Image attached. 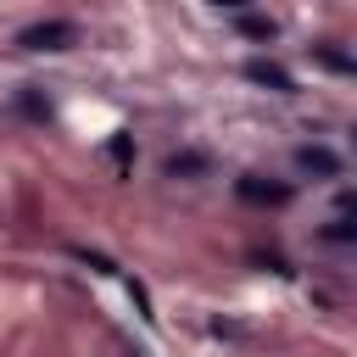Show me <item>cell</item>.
I'll list each match as a JSON object with an SVG mask.
<instances>
[{"label": "cell", "instance_id": "cell-1", "mask_svg": "<svg viewBox=\"0 0 357 357\" xmlns=\"http://www.w3.org/2000/svg\"><path fill=\"white\" fill-rule=\"evenodd\" d=\"M17 45L22 50H67V45H78V28L73 22H33L17 33Z\"/></svg>", "mask_w": 357, "mask_h": 357}, {"label": "cell", "instance_id": "cell-2", "mask_svg": "<svg viewBox=\"0 0 357 357\" xmlns=\"http://www.w3.org/2000/svg\"><path fill=\"white\" fill-rule=\"evenodd\" d=\"M234 190H240V201H257V206H284L290 201V184H273V178H257V173H245Z\"/></svg>", "mask_w": 357, "mask_h": 357}, {"label": "cell", "instance_id": "cell-3", "mask_svg": "<svg viewBox=\"0 0 357 357\" xmlns=\"http://www.w3.org/2000/svg\"><path fill=\"white\" fill-rule=\"evenodd\" d=\"M245 78H251V84H268V89H279V95H290V89H296V78H290L279 61H268V56L245 61Z\"/></svg>", "mask_w": 357, "mask_h": 357}, {"label": "cell", "instance_id": "cell-4", "mask_svg": "<svg viewBox=\"0 0 357 357\" xmlns=\"http://www.w3.org/2000/svg\"><path fill=\"white\" fill-rule=\"evenodd\" d=\"M296 162H301L307 173H324V178H335V173H340V156H335V151H324V145H301V151H296Z\"/></svg>", "mask_w": 357, "mask_h": 357}, {"label": "cell", "instance_id": "cell-5", "mask_svg": "<svg viewBox=\"0 0 357 357\" xmlns=\"http://www.w3.org/2000/svg\"><path fill=\"white\" fill-rule=\"evenodd\" d=\"M206 167V156H195V151H184V156H167V178H184V173H201Z\"/></svg>", "mask_w": 357, "mask_h": 357}, {"label": "cell", "instance_id": "cell-6", "mask_svg": "<svg viewBox=\"0 0 357 357\" xmlns=\"http://www.w3.org/2000/svg\"><path fill=\"white\" fill-rule=\"evenodd\" d=\"M106 151H112L117 173H128V162H134V139H128V134H112V145H106Z\"/></svg>", "mask_w": 357, "mask_h": 357}, {"label": "cell", "instance_id": "cell-7", "mask_svg": "<svg viewBox=\"0 0 357 357\" xmlns=\"http://www.w3.org/2000/svg\"><path fill=\"white\" fill-rule=\"evenodd\" d=\"M73 257H78V262H89L95 273H112V257H100V251H89V245H73Z\"/></svg>", "mask_w": 357, "mask_h": 357}, {"label": "cell", "instance_id": "cell-8", "mask_svg": "<svg viewBox=\"0 0 357 357\" xmlns=\"http://www.w3.org/2000/svg\"><path fill=\"white\" fill-rule=\"evenodd\" d=\"M240 28H245L251 39H273V22H268V17H240Z\"/></svg>", "mask_w": 357, "mask_h": 357}, {"label": "cell", "instance_id": "cell-9", "mask_svg": "<svg viewBox=\"0 0 357 357\" xmlns=\"http://www.w3.org/2000/svg\"><path fill=\"white\" fill-rule=\"evenodd\" d=\"M324 234H329V240H357V223H351V218L340 212V218H335V223H329Z\"/></svg>", "mask_w": 357, "mask_h": 357}, {"label": "cell", "instance_id": "cell-10", "mask_svg": "<svg viewBox=\"0 0 357 357\" xmlns=\"http://www.w3.org/2000/svg\"><path fill=\"white\" fill-rule=\"evenodd\" d=\"M22 112H28V117H50V100H39L33 89H22Z\"/></svg>", "mask_w": 357, "mask_h": 357}, {"label": "cell", "instance_id": "cell-11", "mask_svg": "<svg viewBox=\"0 0 357 357\" xmlns=\"http://www.w3.org/2000/svg\"><path fill=\"white\" fill-rule=\"evenodd\" d=\"M318 61H324V67H335V73H351V61H346L340 50H318Z\"/></svg>", "mask_w": 357, "mask_h": 357}, {"label": "cell", "instance_id": "cell-12", "mask_svg": "<svg viewBox=\"0 0 357 357\" xmlns=\"http://www.w3.org/2000/svg\"><path fill=\"white\" fill-rule=\"evenodd\" d=\"M128 296H134V307L151 318V296H145V284H139V279H128Z\"/></svg>", "mask_w": 357, "mask_h": 357}, {"label": "cell", "instance_id": "cell-13", "mask_svg": "<svg viewBox=\"0 0 357 357\" xmlns=\"http://www.w3.org/2000/svg\"><path fill=\"white\" fill-rule=\"evenodd\" d=\"M218 6H229V11H245V0H218Z\"/></svg>", "mask_w": 357, "mask_h": 357}, {"label": "cell", "instance_id": "cell-14", "mask_svg": "<svg viewBox=\"0 0 357 357\" xmlns=\"http://www.w3.org/2000/svg\"><path fill=\"white\" fill-rule=\"evenodd\" d=\"M128 357H145V351H128Z\"/></svg>", "mask_w": 357, "mask_h": 357}]
</instances>
